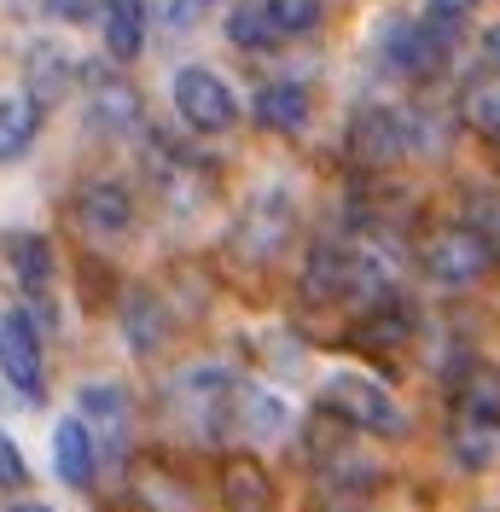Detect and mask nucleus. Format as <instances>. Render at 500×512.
Segmentation results:
<instances>
[{
	"label": "nucleus",
	"instance_id": "0eeeda50",
	"mask_svg": "<svg viewBox=\"0 0 500 512\" xmlns=\"http://www.w3.org/2000/svg\"><path fill=\"white\" fill-rule=\"evenodd\" d=\"M291 227H297L291 198H285V192H262V198L245 210V222H239V251L274 262V256L285 251V239H291Z\"/></svg>",
	"mask_w": 500,
	"mask_h": 512
},
{
	"label": "nucleus",
	"instance_id": "cd10ccee",
	"mask_svg": "<svg viewBox=\"0 0 500 512\" xmlns=\"http://www.w3.org/2000/svg\"><path fill=\"white\" fill-rule=\"evenodd\" d=\"M483 245L500 256V204H489V210H483Z\"/></svg>",
	"mask_w": 500,
	"mask_h": 512
},
{
	"label": "nucleus",
	"instance_id": "7ed1b4c3",
	"mask_svg": "<svg viewBox=\"0 0 500 512\" xmlns=\"http://www.w3.org/2000/svg\"><path fill=\"white\" fill-rule=\"evenodd\" d=\"M175 111H181L198 134H227V128L239 123V99H233V88L221 82L216 70H204V64L175 70Z\"/></svg>",
	"mask_w": 500,
	"mask_h": 512
},
{
	"label": "nucleus",
	"instance_id": "20e7f679",
	"mask_svg": "<svg viewBox=\"0 0 500 512\" xmlns=\"http://www.w3.org/2000/svg\"><path fill=\"white\" fill-rule=\"evenodd\" d=\"M326 402H332L349 425H361V431H378V437L402 431L396 396H390L378 379H367V373H332V379H326Z\"/></svg>",
	"mask_w": 500,
	"mask_h": 512
},
{
	"label": "nucleus",
	"instance_id": "39448f33",
	"mask_svg": "<svg viewBox=\"0 0 500 512\" xmlns=\"http://www.w3.org/2000/svg\"><path fill=\"white\" fill-rule=\"evenodd\" d=\"M349 152L361 163H390L402 152H413V111H355Z\"/></svg>",
	"mask_w": 500,
	"mask_h": 512
},
{
	"label": "nucleus",
	"instance_id": "ddd939ff",
	"mask_svg": "<svg viewBox=\"0 0 500 512\" xmlns=\"http://www.w3.org/2000/svg\"><path fill=\"white\" fill-rule=\"evenodd\" d=\"M256 123L274 128V134H297V128L309 123V88L303 82H268V88H256Z\"/></svg>",
	"mask_w": 500,
	"mask_h": 512
},
{
	"label": "nucleus",
	"instance_id": "6ab92c4d",
	"mask_svg": "<svg viewBox=\"0 0 500 512\" xmlns=\"http://www.w3.org/2000/svg\"><path fill=\"white\" fill-rule=\"evenodd\" d=\"M227 41H233V47H250V53H256V47H268V41H274L268 6H262V0H239V6L227 12Z\"/></svg>",
	"mask_w": 500,
	"mask_h": 512
},
{
	"label": "nucleus",
	"instance_id": "4be33fe9",
	"mask_svg": "<svg viewBox=\"0 0 500 512\" xmlns=\"http://www.w3.org/2000/svg\"><path fill=\"white\" fill-rule=\"evenodd\" d=\"M274 35H314L320 30V0H262Z\"/></svg>",
	"mask_w": 500,
	"mask_h": 512
},
{
	"label": "nucleus",
	"instance_id": "bb28decb",
	"mask_svg": "<svg viewBox=\"0 0 500 512\" xmlns=\"http://www.w3.org/2000/svg\"><path fill=\"white\" fill-rule=\"evenodd\" d=\"M471 6H477V0H431V18H437V24H454V18H466Z\"/></svg>",
	"mask_w": 500,
	"mask_h": 512
},
{
	"label": "nucleus",
	"instance_id": "f8f14e48",
	"mask_svg": "<svg viewBox=\"0 0 500 512\" xmlns=\"http://www.w3.org/2000/svg\"><path fill=\"white\" fill-rule=\"evenodd\" d=\"M99 35H105V53L117 64L140 59V47H146V6H140V0H105Z\"/></svg>",
	"mask_w": 500,
	"mask_h": 512
},
{
	"label": "nucleus",
	"instance_id": "2eb2a0df",
	"mask_svg": "<svg viewBox=\"0 0 500 512\" xmlns=\"http://www.w3.org/2000/svg\"><path fill=\"white\" fill-rule=\"evenodd\" d=\"M303 297H314V303H349V251H338V245L314 251L309 268H303Z\"/></svg>",
	"mask_w": 500,
	"mask_h": 512
},
{
	"label": "nucleus",
	"instance_id": "f257e3e1",
	"mask_svg": "<svg viewBox=\"0 0 500 512\" xmlns=\"http://www.w3.org/2000/svg\"><path fill=\"white\" fill-rule=\"evenodd\" d=\"M489 262H495V251L483 245V233H477V227H437V233L419 245V268H425L437 286H448V291L483 280V274H489Z\"/></svg>",
	"mask_w": 500,
	"mask_h": 512
},
{
	"label": "nucleus",
	"instance_id": "aec40b11",
	"mask_svg": "<svg viewBox=\"0 0 500 512\" xmlns=\"http://www.w3.org/2000/svg\"><path fill=\"white\" fill-rule=\"evenodd\" d=\"M361 332H367L373 344H407L413 315H407V303H396V297H378L373 309L361 315Z\"/></svg>",
	"mask_w": 500,
	"mask_h": 512
},
{
	"label": "nucleus",
	"instance_id": "6e6552de",
	"mask_svg": "<svg viewBox=\"0 0 500 512\" xmlns=\"http://www.w3.org/2000/svg\"><path fill=\"white\" fill-rule=\"evenodd\" d=\"M0 373L18 384L24 396H41V338H35L30 315L0 320Z\"/></svg>",
	"mask_w": 500,
	"mask_h": 512
},
{
	"label": "nucleus",
	"instance_id": "5701e85b",
	"mask_svg": "<svg viewBox=\"0 0 500 512\" xmlns=\"http://www.w3.org/2000/svg\"><path fill=\"white\" fill-rule=\"evenodd\" d=\"M239 408H245V431H250V437H274V431H285V402H280V396L245 390V396H239Z\"/></svg>",
	"mask_w": 500,
	"mask_h": 512
},
{
	"label": "nucleus",
	"instance_id": "4468645a",
	"mask_svg": "<svg viewBox=\"0 0 500 512\" xmlns=\"http://www.w3.org/2000/svg\"><path fill=\"white\" fill-rule=\"evenodd\" d=\"M123 338L134 355H157L163 350V338H169V315H163V303H157L152 291H128L123 297Z\"/></svg>",
	"mask_w": 500,
	"mask_h": 512
},
{
	"label": "nucleus",
	"instance_id": "c756f323",
	"mask_svg": "<svg viewBox=\"0 0 500 512\" xmlns=\"http://www.w3.org/2000/svg\"><path fill=\"white\" fill-rule=\"evenodd\" d=\"M12 512H53V507H41V501H18Z\"/></svg>",
	"mask_w": 500,
	"mask_h": 512
},
{
	"label": "nucleus",
	"instance_id": "423d86ee",
	"mask_svg": "<svg viewBox=\"0 0 500 512\" xmlns=\"http://www.w3.org/2000/svg\"><path fill=\"white\" fill-rule=\"evenodd\" d=\"M76 419L94 431L99 454H123L128 448L134 414H128V396L117 390V384H82V390H76Z\"/></svg>",
	"mask_w": 500,
	"mask_h": 512
},
{
	"label": "nucleus",
	"instance_id": "393cba45",
	"mask_svg": "<svg viewBox=\"0 0 500 512\" xmlns=\"http://www.w3.org/2000/svg\"><path fill=\"white\" fill-rule=\"evenodd\" d=\"M210 6H216V0H157V12H163L169 30H192V24H204Z\"/></svg>",
	"mask_w": 500,
	"mask_h": 512
},
{
	"label": "nucleus",
	"instance_id": "1a4fd4ad",
	"mask_svg": "<svg viewBox=\"0 0 500 512\" xmlns=\"http://www.w3.org/2000/svg\"><path fill=\"white\" fill-rule=\"evenodd\" d=\"M76 222L88 233H99V239H117V233L134 227V198L117 181H94V187L76 192Z\"/></svg>",
	"mask_w": 500,
	"mask_h": 512
},
{
	"label": "nucleus",
	"instance_id": "b1692460",
	"mask_svg": "<svg viewBox=\"0 0 500 512\" xmlns=\"http://www.w3.org/2000/svg\"><path fill=\"white\" fill-rule=\"evenodd\" d=\"M12 268H18V280H24V286H41V280L53 274V256H47V245H41V239H18Z\"/></svg>",
	"mask_w": 500,
	"mask_h": 512
},
{
	"label": "nucleus",
	"instance_id": "c85d7f7f",
	"mask_svg": "<svg viewBox=\"0 0 500 512\" xmlns=\"http://www.w3.org/2000/svg\"><path fill=\"white\" fill-rule=\"evenodd\" d=\"M483 59L500 70V24H489V35H483Z\"/></svg>",
	"mask_w": 500,
	"mask_h": 512
},
{
	"label": "nucleus",
	"instance_id": "9b49d317",
	"mask_svg": "<svg viewBox=\"0 0 500 512\" xmlns=\"http://www.w3.org/2000/svg\"><path fill=\"white\" fill-rule=\"evenodd\" d=\"M53 466H59V478L70 483V489H88V483H94L99 443L82 419H59V431H53Z\"/></svg>",
	"mask_w": 500,
	"mask_h": 512
},
{
	"label": "nucleus",
	"instance_id": "dca6fc26",
	"mask_svg": "<svg viewBox=\"0 0 500 512\" xmlns=\"http://www.w3.org/2000/svg\"><path fill=\"white\" fill-rule=\"evenodd\" d=\"M35 128H41V105H35L30 94H6L0 99V163L18 158V152L30 146Z\"/></svg>",
	"mask_w": 500,
	"mask_h": 512
},
{
	"label": "nucleus",
	"instance_id": "f03ea898",
	"mask_svg": "<svg viewBox=\"0 0 500 512\" xmlns=\"http://www.w3.org/2000/svg\"><path fill=\"white\" fill-rule=\"evenodd\" d=\"M378 53H384V64H390L396 76H407V82H431L442 64L454 59V35H448V24H437V18L390 24Z\"/></svg>",
	"mask_w": 500,
	"mask_h": 512
},
{
	"label": "nucleus",
	"instance_id": "a211bd4d",
	"mask_svg": "<svg viewBox=\"0 0 500 512\" xmlns=\"http://www.w3.org/2000/svg\"><path fill=\"white\" fill-rule=\"evenodd\" d=\"M221 489H227V507L233 512H268V472L256 460H233L221 472Z\"/></svg>",
	"mask_w": 500,
	"mask_h": 512
},
{
	"label": "nucleus",
	"instance_id": "9d476101",
	"mask_svg": "<svg viewBox=\"0 0 500 512\" xmlns=\"http://www.w3.org/2000/svg\"><path fill=\"white\" fill-rule=\"evenodd\" d=\"M88 128L111 134V140L140 128V94L128 88L123 76H99L94 88H88Z\"/></svg>",
	"mask_w": 500,
	"mask_h": 512
},
{
	"label": "nucleus",
	"instance_id": "f3484780",
	"mask_svg": "<svg viewBox=\"0 0 500 512\" xmlns=\"http://www.w3.org/2000/svg\"><path fill=\"white\" fill-rule=\"evenodd\" d=\"M70 70H76V64L64 59L59 47L41 41V47L30 53V99L35 105H53L59 94H70Z\"/></svg>",
	"mask_w": 500,
	"mask_h": 512
},
{
	"label": "nucleus",
	"instance_id": "412c9836",
	"mask_svg": "<svg viewBox=\"0 0 500 512\" xmlns=\"http://www.w3.org/2000/svg\"><path fill=\"white\" fill-rule=\"evenodd\" d=\"M466 123L483 128L489 140H500V70L466 88Z\"/></svg>",
	"mask_w": 500,
	"mask_h": 512
},
{
	"label": "nucleus",
	"instance_id": "a878e982",
	"mask_svg": "<svg viewBox=\"0 0 500 512\" xmlns=\"http://www.w3.org/2000/svg\"><path fill=\"white\" fill-rule=\"evenodd\" d=\"M0 489H24V454L6 431H0Z\"/></svg>",
	"mask_w": 500,
	"mask_h": 512
}]
</instances>
